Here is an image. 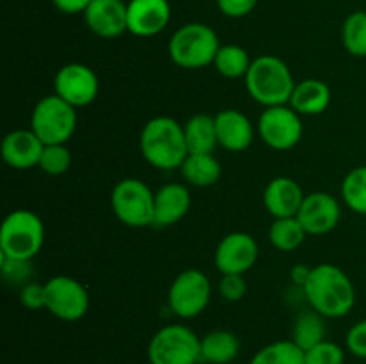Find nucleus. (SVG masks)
Here are the masks:
<instances>
[{
  "label": "nucleus",
  "mask_w": 366,
  "mask_h": 364,
  "mask_svg": "<svg viewBox=\"0 0 366 364\" xmlns=\"http://www.w3.org/2000/svg\"><path fill=\"white\" fill-rule=\"evenodd\" d=\"M311 309L324 318H343L354 309L356 288L349 275L335 264H318L302 288Z\"/></svg>",
  "instance_id": "f257e3e1"
},
{
  "label": "nucleus",
  "mask_w": 366,
  "mask_h": 364,
  "mask_svg": "<svg viewBox=\"0 0 366 364\" xmlns=\"http://www.w3.org/2000/svg\"><path fill=\"white\" fill-rule=\"evenodd\" d=\"M139 150L150 166L170 171L181 168L188 157L184 125L170 116H156L147 121L139 134Z\"/></svg>",
  "instance_id": "f03ea898"
},
{
  "label": "nucleus",
  "mask_w": 366,
  "mask_h": 364,
  "mask_svg": "<svg viewBox=\"0 0 366 364\" xmlns=\"http://www.w3.org/2000/svg\"><path fill=\"white\" fill-rule=\"evenodd\" d=\"M295 84L288 64L272 54L252 59L245 75V88L250 98L263 107L288 106Z\"/></svg>",
  "instance_id": "7ed1b4c3"
},
{
  "label": "nucleus",
  "mask_w": 366,
  "mask_h": 364,
  "mask_svg": "<svg viewBox=\"0 0 366 364\" xmlns=\"http://www.w3.org/2000/svg\"><path fill=\"white\" fill-rule=\"evenodd\" d=\"M220 46V39L214 29L200 21H192L179 27L172 34L168 54L177 66L186 70H200L214 63Z\"/></svg>",
  "instance_id": "20e7f679"
},
{
  "label": "nucleus",
  "mask_w": 366,
  "mask_h": 364,
  "mask_svg": "<svg viewBox=\"0 0 366 364\" xmlns=\"http://www.w3.org/2000/svg\"><path fill=\"white\" fill-rule=\"evenodd\" d=\"M45 243V225L41 218L27 209L9 213L0 227V257L31 261Z\"/></svg>",
  "instance_id": "39448f33"
},
{
  "label": "nucleus",
  "mask_w": 366,
  "mask_h": 364,
  "mask_svg": "<svg viewBox=\"0 0 366 364\" xmlns=\"http://www.w3.org/2000/svg\"><path fill=\"white\" fill-rule=\"evenodd\" d=\"M77 128V111L56 93L43 96L31 114V131L43 145H66Z\"/></svg>",
  "instance_id": "423d86ee"
},
{
  "label": "nucleus",
  "mask_w": 366,
  "mask_h": 364,
  "mask_svg": "<svg viewBox=\"0 0 366 364\" xmlns=\"http://www.w3.org/2000/svg\"><path fill=\"white\" fill-rule=\"evenodd\" d=\"M147 355L150 364H199L200 338L186 325H167L152 335Z\"/></svg>",
  "instance_id": "0eeeda50"
},
{
  "label": "nucleus",
  "mask_w": 366,
  "mask_h": 364,
  "mask_svg": "<svg viewBox=\"0 0 366 364\" xmlns=\"http://www.w3.org/2000/svg\"><path fill=\"white\" fill-rule=\"evenodd\" d=\"M154 196L156 193L139 178H122L111 191V209L127 227H150L154 225Z\"/></svg>",
  "instance_id": "6e6552de"
},
{
  "label": "nucleus",
  "mask_w": 366,
  "mask_h": 364,
  "mask_svg": "<svg viewBox=\"0 0 366 364\" xmlns=\"http://www.w3.org/2000/svg\"><path fill=\"white\" fill-rule=\"evenodd\" d=\"M211 300V282L204 271L189 268L179 273L168 289V305L175 316L192 320L206 310Z\"/></svg>",
  "instance_id": "1a4fd4ad"
},
{
  "label": "nucleus",
  "mask_w": 366,
  "mask_h": 364,
  "mask_svg": "<svg viewBox=\"0 0 366 364\" xmlns=\"http://www.w3.org/2000/svg\"><path fill=\"white\" fill-rule=\"evenodd\" d=\"M45 309L63 321H79L89 309L88 289L74 277L57 275L45 282Z\"/></svg>",
  "instance_id": "9d476101"
},
{
  "label": "nucleus",
  "mask_w": 366,
  "mask_h": 364,
  "mask_svg": "<svg viewBox=\"0 0 366 364\" xmlns=\"http://www.w3.org/2000/svg\"><path fill=\"white\" fill-rule=\"evenodd\" d=\"M302 120L290 106L264 107L257 121V134L270 148L285 152L297 146L302 139Z\"/></svg>",
  "instance_id": "9b49d317"
},
{
  "label": "nucleus",
  "mask_w": 366,
  "mask_h": 364,
  "mask_svg": "<svg viewBox=\"0 0 366 364\" xmlns=\"http://www.w3.org/2000/svg\"><path fill=\"white\" fill-rule=\"evenodd\" d=\"M54 91L77 109L95 102L100 91V82L89 66L82 63H68L56 74Z\"/></svg>",
  "instance_id": "f8f14e48"
},
{
  "label": "nucleus",
  "mask_w": 366,
  "mask_h": 364,
  "mask_svg": "<svg viewBox=\"0 0 366 364\" xmlns=\"http://www.w3.org/2000/svg\"><path fill=\"white\" fill-rule=\"evenodd\" d=\"M259 257L257 241L247 232L224 236L214 252V264L222 275H245Z\"/></svg>",
  "instance_id": "ddd939ff"
},
{
  "label": "nucleus",
  "mask_w": 366,
  "mask_h": 364,
  "mask_svg": "<svg viewBox=\"0 0 366 364\" xmlns=\"http://www.w3.org/2000/svg\"><path fill=\"white\" fill-rule=\"evenodd\" d=\"M297 218L307 236H324L335 231L342 218V206L338 198L325 191H315L304 196Z\"/></svg>",
  "instance_id": "4468645a"
},
{
  "label": "nucleus",
  "mask_w": 366,
  "mask_h": 364,
  "mask_svg": "<svg viewBox=\"0 0 366 364\" xmlns=\"http://www.w3.org/2000/svg\"><path fill=\"white\" fill-rule=\"evenodd\" d=\"M172 20L168 0H129L127 32L136 38H152L161 34Z\"/></svg>",
  "instance_id": "2eb2a0df"
},
{
  "label": "nucleus",
  "mask_w": 366,
  "mask_h": 364,
  "mask_svg": "<svg viewBox=\"0 0 366 364\" xmlns=\"http://www.w3.org/2000/svg\"><path fill=\"white\" fill-rule=\"evenodd\" d=\"M82 16L99 38L114 39L127 32V2L124 0H92Z\"/></svg>",
  "instance_id": "dca6fc26"
},
{
  "label": "nucleus",
  "mask_w": 366,
  "mask_h": 364,
  "mask_svg": "<svg viewBox=\"0 0 366 364\" xmlns=\"http://www.w3.org/2000/svg\"><path fill=\"white\" fill-rule=\"evenodd\" d=\"M45 145L31 128H16L2 139V159L14 170H29L39 164Z\"/></svg>",
  "instance_id": "f3484780"
},
{
  "label": "nucleus",
  "mask_w": 366,
  "mask_h": 364,
  "mask_svg": "<svg viewBox=\"0 0 366 364\" xmlns=\"http://www.w3.org/2000/svg\"><path fill=\"white\" fill-rule=\"evenodd\" d=\"M218 145L229 152H243L254 141V125L247 114L238 109H222L214 114Z\"/></svg>",
  "instance_id": "a211bd4d"
},
{
  "label": "nucleus",
  "mask_w": 366,
  "mask_h": 364,
  "mask_svg": "<svg viewBox=\"0 0 366 364\" xmlns=\"http://www.w3.org/2000/svg\"><path fill=\"white\" fill-rule=\"evenodd\" d=\"M192 196L186 184L170 182L159 188L154 196V227H170L188 214Z\"/></svg>",
  "instance_id": "6ab92c4d"
},
{
  "label": "nucleus",
  "mask_w": 366,
  "mask_h": 364,
  "mask_svg": "<svg viewBox=\"0 0 366 364\" xmlns=\"http://www.w3.org/2000/svg\"><path fill=\"white\" fill-rule=\"evenodd\" d=\"M304 191L297 181L290 177H275L267 184L263 203L274 218H293L304 202Z\"/></svg>",
  "instance_id": "aec40b11"
},
{
  "label": "nucleus",
  "mask_w": 366,
  "mask_h": 364,
  "mask_svg": "<svg viewBox=\"0 0 366 364\" xmlns=\"http://www.w3.org/2000/svg\"><path fill=\"white\" fill-rule=\"evenodd\" d=\"M331 103V89L320 79H304L293 88L288 106L300 116H315L327 111Z\"/></svg>",
  "instance_id": "412c9836"
},
{
  "label": "nucleus",
  "mask_w": 366,
  "mask_h": 364,
  "mask_svg": "<svg viewBox=\"0 0 366 364\" xmlns=\"http://www.w3.org/2000/svg\"><path fill=\"white\" fill-rule=\"evenodd\" d=\"M179 170L182 178L195 188L214 186L222 175L220 161L213 153H188Z\"/></svg>",
  "instance_id": "4be33fe9"
},
{
  "label": "nucleus",
  "mask_w": 366,
  "mask_h": 364,
  "mask_svg": "<svg viewBox=\"0 0 366 364\" xmlns=\"http://www.w3.org/2000/svg\"><path fill=\"white\" fill-rule=\"evenodd\" d=\"M239 339L229 330H213L200 339L202 363L229 364L238 357Z\"/></svg>",
  "instance_id": "5701e85b"
},
{
  "label": "nucleus",
  "mask_w": 366,
  "mask_h": 364,
  "mask_svg": "<svg viewBox=\"0 0 366 364\" xmlns=\"http://www.w3.org/2000/svg\"><path fill=\"white\" fill-rule=\"evenodd\" d=\"M186 145L189 153H213L218 146L217 125L211 114H195L184 123Z\"/></svg>",
  "instance_id": "b1692460"
},
{
  "label": "nucleus",
  "mask_w": 366,
  "mask_h": 364,
  "mask_svg": "<svg viewBox=\"0 0 366 364\" xmlns=\"http://www.w3.org/2000/svg\"><path fill=\"white\" fill-rule=\"evenodd\" d=\"M307 232L304 231L299 218H275L268 231V239L272 245L281 252H293L299 248L306 239Z\"/></svg>",
  "instance_id": "393cba45"
},
{
  "label": "nucleus",
  "mask_w": 366,
  "mask_h": 364,
  "mask_svg": "<svg viewBox=\"0 0 366 364\" xmlns=\"http://www.w3.org/2000/svg\"><path fill=\"white\" fill-rule=\"evenodd\" d=\"M249 364H304V350L293 339H281L257 350Z\"/></svg>",
  "instance_id": "a878e982"
},
{
  "label": "nucleus",
  "mask_w": 366,
  "mask_h": 364,
  "mask_svg": "<svg viewBox=\"0 0 366 364\" xmlns=\"http://www.w3.org/2000/svg\"><path fill=\"white\" fill-rule=\"evenodd\" d=\"M214 68L225 79H245L252 59L249 57L243 46L239 45H222L214 57Z\"/></svg>",
  "instance_id": "bb28decb"
},
{
  "label": "nucleus",
  "mask_w": 366,
  "mask_h": 364,
  "mask_svg": "<svg viewBox=\"0 0 366 364\" xmlns=\"http://www.w3.org/2000/svg\"><path fill=\"white\" fill-rule=\"evenodd\" d=\"M293 341L306 352V350L313 348L318 343L325 339V325L324 316L318 314L317 310H306V313L299 314L293 325Z\"/></svg>",
  "instance_id": "cd10ccee"
},
{
  "label": "nucleus",
  "mask_w": 366,
  "mask_h": 364,
  "mask_svg": "<svg viewBox=\"0 0 366 364\" xmlns=\"http://www.w3.org/2000/svg\"><path fill=\"white\" fill-rule=\"evenodd\" d=\"M342 43L354 57H366V11H354L342 27Z\"/></svg>",
  "instance_id": "c85d7f7f"
},
{
  "label": "nucleus",
  "mask_w": 366,
  "mask_h": 364,
  "mask_svg": "<svg viewBox=\"0 0 366 364\" xmlns=\"http://www.w3.org/2000/svg\"><path fill=\"white\" fill-rule=\"evenodd\" d=\"M342 198L350 211L366 216V166H357L342 182Z\"/></svg>",
  "instance_id": "c756f323"
},
{
  "label": "nucleus",
  "mask_w": 366,
  "mask_h": 364,
  "mask_svg": "<svg viewBox=\"0 0 366 364\" xmlns=\"http://www.w3.org/2000/svg\"><path fill=\"white\" fill-rule=\"evenodd\" d=\"M71 153L66 145H45L38 168L46 175H63L70 170Z\"/></svg>",
  "instance_id": "7c9ffc66"
},
{
  "label": "nucleus",
  "mask_w": 366,
  "mask_h": 364,
  "mask_svg": "<svg viewBox=\"0 0 366 364\" xmlns=\"http://www.w3.org/2000/svg\"><path fill=\"white\" fill-rule=\"evenodd\" d=\"M345 363V352L342 346L335 341L324 339L313 348L304 352V364H343Z\"/></svg>",
  "instance_id": "2f4dec72"
},
{
  "label": "nucleus",
  "mask_w": 366,
  "mask_h": 364,
  "mask_svg": "<svg viewBox=\"0 0 366 364\" xmlns=\"http://www.w3.org/2000/svg\"><path fill=\"white\" fill-rule=\"evenodd\" d=\"M218 291L227 302H239L247 295L245 275H222Z\"/></svg>",
  "instance_id": "473e14b6"
},
{
  "label": "nucleus",
  "mask_w": 366,
  "mask_h": 364,
  "mask_svg": "<svg viewBox=\"0 0 366 364\" xmlns=\"http://www.w3.org/2000/svg\"><path fill=\"white\" fill-rule=\"evenodd\" d=\"M20 302L25 309H45V284H38V282L24 284L20 291Z\"/></svg>",
  "instance_id": "72a5a7b5"
},
{
  "label": "nucleus",
  "mask_w": 366,
  "mask_h": 364,
  "mask_svg": "<svg viewBox=\"0 0 366 364\" xmlns=\"http://www.w3.org/2000/svg\"><path fill=\"white\" fill-rule=\"evenodd\" d=\"M345 345L352 355L366 359V320L357 321L349 328L345 338Z\"/></svg>",
  "instance_id": "f704fd0d"
},
{
  "label": "nucleus",
  "mask_w": 366,
  "mask_h": 364,
  "mask_svg": "<svg viewBox=\"0 0 366 364\" xmlns=\"http://www.w3.org/2000/svg\"><path fill=\"white\" fill-rule=\"evenodd\" d=\"M2 275L9 282H24V284H27V278L31 275V261H18L2 257Z\"/></svg>",
  "instance_id": "c9c22d12"
},
{
  "label": "nucleus",
  "mask_w": 366,
  "mask_h": 364,
  "mask_svg": "<svg viewBox=\"0 0 366 364\" xmlns=\"http://www.w3.org/2000/svg\"><path fill=\"white\" fill-rule=\"evenodd\" d=\"M259 0H217L220 13L227 18H243L254 11Z\"/></svg>",
  "instance_id": "e433bc0d"
},
{
  "label": "nucleus",
  "mask_w": 366,
  "mask_h": 364,
  "mask_svg": "<svg viewBox=\"0 0 366 364\" xmlns=\"http://www.w3.org/2000/svg\"><path fill=\"white\" fill-rule=\"evenodd\" d=\"M92 0H52V6L63 14H84Z\"/></svg>",
  "instance_id": "4c0bfd02"
},
{
  "label": "nucleus",
  "mask_w": 366,
  "mask_h": 364,
  "mask_svg": "<svg viewBox=\"0 0 366 364\" xmlns=\"http://www.w3.org/2000/svg\"><path fill=\"white\" fill-rule=\"evenodd\" d=\"M311 270H313V268L307 266V264H295V266L292 268V271H290V277H292L293 284L299 285V288H304L306 282L310 280Z\"/></svg>",
  "instance_id": "58836bf2"
}]
</instances>
